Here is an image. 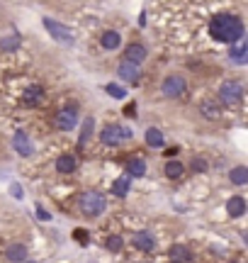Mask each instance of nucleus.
<instances>
[{"label":"nucleus","instance_id":"f257e3e1","mask_svg":"<svg viewBox=\"0 0 248 263\" xmlns=\"http://www.w3.org/2000/svg\"><path fill=\"white\" fill-rule=\"evenodd\" d=\"M210 34L217 42L224 44H236L243 39V22L231 12H219L210 20Z\"/></svg>","mask_w":248,"mask_h":263},{"label":"nucleus","instance_id":"f03ea898","mask_svg":"<svg viewBox=\"0 0 248 263\" xmlns=\"http://www.w3.org/2000/svg\"><path fill=\"white\" fill-rule=\"evenodd\" d=\"M105 195L102 193H97V190H86L83 195H80V200H78V207L83 210V215L88 217H97L105 212Z\"/></svg>","mask_w":248,"mask_h":263},{"label":"nucleus","instance_id":"7ed1b4c3","mask_svg":"<svg viewBox=\"0 0 248 263\" xmlns=\"http://www.w3.org/2000/svg\"><path fill=\"white\" fill-rule=\"evenodd\" d=\"M42 25L47 27V32H49V34H51L54 39H56L58 44H66V47H71V44L76 42V34H73V29L66 27V25H61V22H56V20L44 17V20H42Z\"/></svg>","mask_w":248,"mask_h":263},{"label":"nucleus","instance_id":"20e7f679","mask_svg":"<svg viewBox=\"0 0 248 263\" xmlns=\"http://www.w3.org/2000/svg\"><path fill=\"white\" fill-rule=\"evenodd\" d=\"M134 137V132L129 127H124V124H107L102 134H100V139L102 144L107 146H117V144H122V141H129Z\"/></svg>","mask_w":248,"mask_h":263},{"label":"nucleus","instance_id":"39448f33","mask_svg":"<svg viewBox=\"0 0 248 263\" xmlns=\"http://www.w3.org/2000/svg\"><path fill=\"white\" fill-rule=\"evenodd\" d=\"M219 98L224 105H236L243 100V85L239 83V81H226V83H221L219 88Z\"/></svg>","mask_w":248,"mask_h":263},{"label":"nucleus","instance_id":"423d86ee","mask_svg":"<svg viewBox=\"0 0 248 263\" xmlns=\"http://www.w3.org/2000/svg\"><path fill=\"white\" fill-rule=\"evenodd\" d=\"M185 90H188V83H185L182 76H168V78H163L161 93L166 95V98H180Z\"/></svg>","mask_w":248,"mask_h":263},{"label":"nucleus","instance_id":"0eeeda50","mask_svg":"<svg viewBox=\"0 0 248 263\" xmlns=\"http://www.w3.org/2000/svg\"><path fill=\"white\" fill-rule=\"evenodd\" d=\"M54 124H56L61 132H73L78 124V110L76 107H64V110H58L56 117H54Z\"/></svg>","mask_w":248,"mask_h":263},{"label":"nucleus","instance_id":"6e6552de","mask_svg":"<svg viewBox=\"0 0 248 263\" xmlns=\"http://www.w3.org/2000/svg\"><path fill=\"white\" fill-rule=\"evenodd\" d=\"M12 146H15V151H17L22 159H27V156H32V151H34V146H32V141H29L27 132H15V137H12Z\"/></svg>","mask_w":248,"mask_h":263},{"label":"nucleus","instance_id":"1a4fd4ad","mask_svg":"<svg viewBox=\"0 0 248 263\" xmlns=\"http://www.w3.org/2000/svg\"><path fill=\"white\" fill-rule=\"evenodd\" d=\"M117 73H119V78L127 81V83H136L139 76H141V71H139V66L132 64V61H122L119 68H117Z\"/></svg>","mask_w":248,"mask_h":263},{"label":"nucleus","instance_id":"9d476101","mask_svg":"<svg viewBox=\"0 0 248 263\" xmlns=\"http://www.w3.org/2000/svg\"><path fill=\"white\" fill-rule=\"evenodd\" d=\"M132 241H134V246L136 249H141V251H153L156 249V241H153V236L149 234V232H134V236H132Z\"/></svg>","mask_w":248,"mask_h":263},{"label":"nucleus","instance_id":"9b49d317","mask_svg":"<svg viewBox=\"0 0 248 263\" xmlns=\"http://www.w3.org/2000/svg\"><path fill=\"white\" fill-rule=\"evenodd\" d=\"M124 61H132V64H136V66L143 64V61H146V47H143V44H129Z\"/></svg>","mask_w":248,"mask_h":263},{"label":"nucleus","instance_id":"f8f14e48","mask_svg":"<svg viewBox=\"0 0 248 263\" xmlns=\"http://www.w3.org/2000/svg\"><path fill=\"white\" fill-rule=\"evenodd\" d=\"M100 44H102L107 51H115V49L122 44V34L115 32V29H107L105 34H102V39H100Z\"/></svg>","mask_w":248,"mask_h":263},{"label":"nucleus","instance_id":"ddd939ff","mask_svg":"<svg viewBox=\"0 0 248 263\" xmlns=\"http://www.w3.org/2000/svg\"><path fill=\"white\" fill-rule=\"evenodd\" d=\"M78 166L76 156H71V154H64V156H58L56 161V171H61V173H73Z\"/></svg>","mask_w":248,"mask_h":263},{"label":"nucleus","instance_id":"4468645a","mask_svg":"<svg viewBox=\"0 0 248 263\" xmlns=\"http://www.w3.org/2000/svg\"><path fill=\"white\" fill-rule=\"evenodd\" d=\"M168 256H171L173 263H185V261H190V249H185V246H180V244H175V246H171Z\"/></svg>","mask_w":248,"mask_h":263},{"label":"nucleus","instance_id":"2eb2a0df","mask_svg":"<svg viewBox=\"0 0 248 263\" xmlns=\"http://www.w3.org/2000/svg\"><path fill=\"white\" fill-rule=\"evenodd\" d=\"M226 210H229V215L231 217H241L243 212H246V200L243 197H231L229 202H226Z\"/></svg>","mask_w":248,"mask_h":263},{"label":"nucleus","instance_id":"dca6fc26","mask_svg":"<svg viewBox=\"0 0 248 263\" xmlns=\"http://www.w3.org/2000/svg\"><path fill=\"white\" fill-rule=\"evenodd\" d=\"M129 188H132V178H129V176H122V178H117L115 183H112V193H115L117 197H124L129 193Z\"/></svg>","mask_w":248,"mask_h":263},{"label":"nucleus","instance_id":"f3484780","mask_svg":"<svg viewBox=\"0 0 248 263\" xmlns=\"http://www.w3.org/2000/svg\"><path fill=\"white\" fill-rule=\"evenodd\" d=\"M27 258V249L22 244H12L8 249V261H12V263H22Z\"/></svg>","mask_w":248,"mask_h":263},{"label":"nucleus","instance_id":"a211bd4d","mask_svg":"<svg viewBox=\"0 0 248 263\" xmlns=\"http://www.w3.org/2000/svg\"><path fill=\"white\" fill-rule=\"evenodd\" d=\"M229 178L234 185H246L248 183V168L246 166H236V168L229 173Z\"/></svg>","mask_w":248,"mask_h":263},{"label":"nucleus","instance_id":"6ab92c4d","mask_svg":"<svg viewBox=\"0 0 248 263\" xmlns=\"http://www.w3.org/2000/svg\"><path fill=\"white\" fill-rule=\"evenodd\" d=\"M229 57L234 59L236 64H246V61H248V44H243V42H241L239 47H231Z\"/></svg>","mask_w":248,"mask_h":263},{"label":"nucleus","instance_id":"aec40b11","mask_svg":"<svg viewBox=\"0 0 248 263\" xmlns=\"http://www.w3.org/2000/svg\"><path fill=\"white\" fill-rule=\"evenodd\" d=\"M182 173H185V166H182L180 161H168L166 163V176L168 178H180Z\"/></svg>","mask_w":248,"mask_h":263},{"label":"nucleus","instance_id":"412c9836","mask_svg":"<svg viewBox=\"0 0 248 263\" xmlns=\"http://www.w3.org/2000/svg\"><path fill=\"white\" fill-rule=\"evenodd\" d=\"M42 100H44V90H42V88H29L27 93H25V103L27 105H39L42 103Z\"/></svg>","mask_w":248,"mask_h":263},{"label":"nucleus","instance_id":"4be33fe9","mask_svg":"<svg viewBox=\"0 0 248 263\" xmlns=\"http://www.w3.org/2000/svg\"><path fill=\"white\" fill-rule=\"evenodd\" d=\"M93 127H95V120H93V117H86V120H83V129H80V141H78L80 146H86L88 137L93 134Z\"/></svg>","mask_w":248,"mask_h":263},{"label":"nucleus","instance_id":"5701e85b","mask_svg":"<svg viewBox=\"0 0 248 263\" xmlns=\"http://www.w3.org/2000/svg\"><path fill=\"white\" fill-rule=\"evenodd\" d=\"M143 173H146V163L141 159H134L129 163V178H141Z\"/></svg>","mask_w":248,"mask_h":263},{"label":"nucleus","instance_id":"b1692460","mask_svg":"<svg viewBox=\"0 0 248 263\" xmlns=\"http://www.w3.org/2000/svg\"><path fill=\"white\" fill-rule=\"evenodd\" d=\"M146 144H149V146H163V134L156 129V127L146 129Z\"/></svg>","mask_w":248,"mask_h":263},{"label":"nucleus","instance_id":"393cba45","mask_svg":"<svg viewBox=\"0 0 248 263\" xmlns=\"http://www.w3.org/2000/svg\"><path fill=\"white\" fill-rule=\"evenodd\" d=\"M17 47H19V37H17V34H10V37L0 39V49H3V51H15Z\"/></svg>","mask_w":248,"mask_h":263},{"label":"nucleus","instance_id":"a878e982","mask_svg":"<svg viewBox=\"0 0 248 263\" xmlns=\"http://www.w3.org/2000/svg\"><path fill=\"white\" fill-rule=\"evenodd\" d=\"M202 115L204 117H212V120H217L219 117V107L214 103H202Z\"/></svg>","mask_w":248,"mask_h":263},{"label":"nucleus","instance_id":"bb28decb","mask_svg":"<svg viewBox=\"0 0 248 263\" xmlns=\"http://www.w3.org/2000/svg\"><path fill=\"white\" fill-rule=\"evenodd\" d=\"M105 90H107L110 95H112V98H117V100H122L124 95H127V90H124L122 85H115V83H110V85L105 88Z\"/></svg>","mask_w":248,"mask_h":263},{"label":"nucleus","instance_id":"cd10ccee","mask_svg":"<svg viewBox=\"0 0 248 263\" xmlns=\"http://www.w3.org/2000/svg\"><path fill=\"white\" fill-rule=\"evenodd\" d=\"M107 249H110V251H122V236H110V239H107Z\"/></svg>","mask_w":248,"mask_h":263},{"label":"nucleus","instance_id":"c85d7f7f","mask_svg":"<svg viewBox=\"0 0 248 263\" xmlns=\"http://www.w3.org/2000/svg\"><path fill=\"white\" fill-rule=\"evenodd\" d=\"M10 193H12V195L17 197V200H22V185H17V183H12V185H10Z\"/></svg>","mask_w":248,"mask_h":263},{"label":"nucleus","instance_id":"c756f323","mask_svg":"<svg viewBox=\"0 0 248 263\" xmlns=\"http://www.w3.org/2000/svg\"><path fill=\"white\" fill-rule=\"evenodd\" d=\"M76 239L80 241V244H86V241H88V234L83 232V229H78V232H76Z\"/></svg>","mask_w":248,"mask_h":263},{"label":"nucleus","instance_id":"7c9ffc66","mask_svg":"<svg viewBox=\"0 0 248 263\" xmlns=\"http://www.w3.org/2000/svg\"><path fill=\"white\" fill-rule=\"evenodd\" d=\"M192 166H195L197 171H204V161H202V159H195V161H192Z\"/></svg>","mask_w":248,"mask_h":263},{"label":"nucleus","instance_id":"2f4dec72","mask_svg":"<svg viewBox=\"0 0 248 263\" xmlns=\"http://www.w3.org/2000/svg\"><path fill=\"white\" fill-rule=\"evenodd\" d=\"M124 115H127V117H134V105H127V110H124Z\"/></svg>","mask_w":248,"mask_h":263},{"label":"nucleus","instance_id":"473e14b6","mask_svg":"<svg viewBox=\"0 0 248 263\" xmlns=\"http://www.w3.org/2000/svg\"><path fill=\"white\" fill-rule=\"evenodd\" d=\"M37 215H39V219H44V222H47V219H49V217H51V215H49V212H44V210H39V212H37Z\"/></svg>","mask_w":248,"mask_h":263},{"label":"nucleus","instance_id":"72a5a7b5","mask_svg":"<svg viewBox=\"0 0 248 263\" xmlns=\"http://www.w3.org/2000/svg\"><path fill=\"white\" fill-rule=\"evenodd\" d=\"M22 263H32V261H22Z\"/></svg>","mask_w":248,"mask_h":263}]
</instances>
